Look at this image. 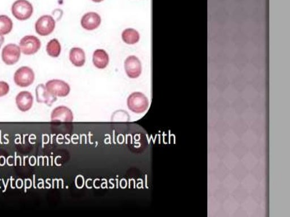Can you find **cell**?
Returning <instances> with one entry per match:
<instances>
[{"label": "cell", "mask_w": 290, "mask_h": 217, "mask_svg": "<svg viewBox=\"0 0 290 217\" xmlns=\"http://www.w3.org/2000/svg\"><path fill=\"white\" fill-rule=\"evenodd\" d=\"M93 64L99 69H104L108 66L109 59L107 53L103 50H97L93 54Z\"/></svg>", "instance_id": "13"}, {"label": "cell", "mask_w": 290, "mask_h": 217, "mask_svg": "<svg viewBox=\"0 0 290 217\" xmlns=\"http://www.w3.org/2000/svg\"><path fill=\"white\" fill-rule=\"evenodd\" d=\"M20 48L17 44H8L3 47L1 53L2 60L4 64L11 66L17 64L20 57Z\"/></svg>", "instance_id": "6"}, {"label": "cell", "mask_w": 290, "mask_h": 217, "mask_svg": "<svg viewBox=\"0 0 290 217\" xmlns=\"http://www.w3.org/2000/svg\"><path fill=\"white\" fill-rule=\"evenodd\" d=\"M9 91V85L5 81H0V97L6 96Z\"/></svg>", "instance_id": "18"}, {"label": "cell", "mask_w": 290, "mask_h": 217, "mask_svg": "<svg viewBox=\"0 0 290 217\" xmlns=\"http://www.w3.org/2000/svg\"><path fill=\"white\" fill-rule=\"evenodd\" d=\"M35 77L33 70L28 67H22L15 72L14 81L18 87L25 88L33 84Z\"/></svg>", "instance_id": "3"}, {"label": "cell", "mask_w": 290, "mask_h": 217, "mask_svg": "<svg viewBox=\"0 0 290 217\" xmlns=\"http://www.w3.org/2000/svg\"><path fill=\"white\" fill-rule=\"evenodd\" d=\"M34 97L28 91L19 92L15 98L16 105L20 111L26 112L30 110L33 105Z\"/></svg>", "instance_id": "12"}, {"label": "cell", "mask_w": 290, "mask_h": 217, "mask_svg": "<svg viewBox=\"0 0 290 217\" xmlns=\"http://www.w3.org/2000/svg\"><path fill=\"white\" fill-rule=\"evenodd\" d=\"M46 51L47 54L53 58L58 57L61 51V47L59 40L56 39L50 40L47 45Z\"/></svg>", "instance_id": "17"}, {"label": "cell", "mask_w": 290, "mask_h": 217, "mask_svg": "<svg viewBox=\"0 0 290 217\" xmlns=\"http://www.w3.org/2000/svg\"><path fill=\"white\" fill-rule=\"evenodd\" d=\"M4 42H5V38L3 36L0 35V48H1Z\"/></svg>", "instance_id": "19"}, {"label": "cell", "mask_w": 290, "mask_h": 217, "mask_svg": "<svg viewBox=\"0 0 290 217\" xmlns=\"http://www.w3.org/2000/svg\"><path fill=\"white\" fill-rule=\"evenodd\" d=\"M69 59L76 67H83L85 64V53L83 49L73 48L69 53Z\"/></svg>", "instance_id": "14"}, {"label": "cell", "mask_w": 290, "mask_h": 217, "mask_svg": "<svg viewBox=\"0 0 290 217\" xmlns=\"http://www.w3.org/2000/svg\"><path fill=\"white\" fill-rule=\"evenodd\" d=\"M92 1L95 2L99 3L104 1V0H92Z\"/></svg>", "instance_id": "20"}, {"label": "cell", "mask_w": 290, "mask_h": 217, "mask_svg": "<svg viewBox=\"0 0 290 217\" xmlns=\"http://www.w3.org/2000/svg\"><path fill=\"white\" fill-rule=\"evenodd\" d=\"M100 15L96 12H89L85 14L81 19V26L84 29L93 31L97 29L101 24Z\"/></svg>", "instance_id": "10"}, {"label": "cell", "mask_w": 290, "mask_h": 217, "mask_svg": "<svg viewBox=\"0 0 290 217\" xmlns=\"http://www.w3.org/2000/svg\"><path fill=\"white\" fill-rule=\"evenodd\" d=\"M13 23L6 15H0V35H6L13 30Z\"/></svg>", "instance_id": "16"}, {"label": "cell", "mask_w": 290, "mask_h": 217, "mask_svg": "<svg viewBox=\"0 0 290 217\" xmlns=\"http://www.w3.org/2000/svg\"><path fill=\"white\" fill-rule=\"evenodd\" d=\"M51 118L53 122H72L73 114L70 109L60 106L53 110Z\"/></svg>", "instance_id": "9"}, {"label": "cell", "mask_w": 290, "mask_h": 217, "mask_svg": "<svg viewBox=\"0 0 290 217\" xmlns=\"http://www.w3.org/2000/svg\"><path fill=\"white\" fill-rule=\"evenodd\" d=\"M129 109L135 113H143L148 110L149 106L148 98L141 92H134L127 100Z\"/></svg>", "instance_id": "2"}, {"label": "cell", "mask_w": 290, "mask_h": 217, "mask_svg": "<svg viewBox=\"0 0 290 217\" xmlns=\"http://www.w3.org/2000/svg\"><path fill=\"white\" fill-rule=\"evenodd\" d=\"M42 46V43L37 37L34 35L24 36L19 42L20 51L23 55L31 56L36 54Z\"/></svg>", "instance_id": "4"}, {"label": "cell", "mask_w": 290, "mask_h": 217, "mask_svg": "<svg viewBox=\"0 0 290 217\" xmlns=\"http://www.w3.org/2000/svg\"><path fill=\"white\" fill-rule=\"evenodd\" d=\"M126 74L132 79L137 78L141 74L142 65L137 57L130 56L126 59L124 64Z\"/></svg>", "instance_id": "8"}, {"label": "cell", "mask_w": 290, "mask_h": 217, "mask_svg": "<svg viewBox=\"0 0 290 217\" xmlns=\"http://www.w3.org/2000/svg\"><path fill=\"white\" fill-rule=\"evenodd\" d=\"M46 87L48 91L56 97H66L71 91V87L65 81L53 79L47 81Z\"/></svg>", "instance_id": "7"}, {"label": "cell", "mask_w": 290, "mask_h": 217, "mask_svg": "<svg viewBox=\"0 0 290 217\" xmlns=\"http://www.w3.org/2000/svg\"><path fill=\"white\" fill-rule=\"evenodd\" d=\"M55 27V20L52 16L49 15H44L40 17L35 24L36 33L42 36H47L51 34L54 32Z\"/></svg>", "instance_id": "5"}, {"label": "cell", "mask_w": 290, "mask_h": 217, "mask_svg": "<svg viewBox=\"0 0 290 217\" xmlns=\"http://www.w3.org/2000/svg\"><path fill=\"white\" fill-rule=\"evenodd\" d=\"M11 10L12 15L15 19L23 21L31 17L34 7L27 0H16L12 4Z\"/></svg>", "instance_id": "1"}, {"label": "cell", "mask_w": 290, "mask_h": 217, "mask_svg": "<svg viewBox=\"0 0 290 217\" xmlns=\"http://www.w3.org/2000/svg\"><path fill=\"white\" fill-rule=\"evenodd\" d=\"M35 95L38 103H43L48 106H51L58 100L56 96L48 91L46 85L43 84H39L36 87Z\"/></svg>", "instance_id": "11"}, {"label": "cell", "mask_w": 290, "mask_h": 217, "mask_svg": "<svg viewBox=\"0 0 290 217\" xmlns=\"http://www.w3.org/2000/svg\"><path fill=\"white\" fill-rule=\"evenodd\" d=\"M122 39L126 44L133 45L139 42L140 36L136 30L133 28H127L122 32Z\"/></svg>", "instance_id": "15"}]
</instances>
